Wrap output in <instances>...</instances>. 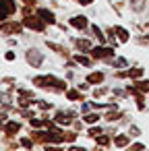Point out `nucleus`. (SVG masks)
<instances>
[{"label": "nucleus", "mask_w": 149, "mask_h": 151, "mask_svg": "<svg viewBox=\"0 0 149 151\" xmlns=\"http://www.w3.org/2000/svg\"><path fill=\"white\" fill-rule=\"evenodd\" d=\"M33 83L40 85V87H48V85H56L58 89H64V87H66L62 81H58V79H54V77H37V79H33Z\"/></svg>", "instance_id": "nucleus-1"}, {"label": "nucleus", "mask_w": 149, "mask_h": 151, "mask_svg": "<svg viewBox=\"0 0 149 151\" xmlns=\"http://www.w3.org/2000/svg\"><path fill=\"white\" fill-rule=\"evenodd\" d=\"M11 13H15V2L13 0H0V21Z\"/></svg>", "instance_id": "nucleus-2"}, {"label": "nucleus", "mask_w": 149, "mask_h": 151, "mask_svg": "<svg viewBox=\"0 0 149 151\" xmlns=\"http://www.w3.org/2000/svg\"><path fill=\"white\" fill-rule=\"evenodd\" d=\"M23 23H25L27 27H31V29H37V31H40V29H44V23H40L35 17H29V15L25 17V21H23Z\"/></svg>", "instance_id": "nucleus-3"}, {"label": "nucleus", "mask_w": 149, "mask_h": 151, "mask_svg": "<svg viewBox=\"0 0 149 151\" xmlns=\"http://www.w3.org/2000/svg\"><path fill=\"white\" fill-rule=\"evenodd\" d=\"M91 54L97 56V58H106V56H114V50L112 48H93Z\"/></svg>", "instance_id": "nucleus-4"}, {"label": "nucleus", "mask_w": 149, "mask_h": 151, "mask_svg": "<svg viewBox=\"0 0 149 151\" xmlns=\"http://www.w3.org/2000/svg\"><path fill=\"white\" fill-rule=\"evenodd\" d=\"M27 60H29V62H31L33 66H40L44 58H42V54H40V52H35V50H31V52L27 54Z\"/></svg>", "instance_id": "nucleus-5"}, {"label": "nucleus", "mask_w": 149, "mask_h": 151, "mask_svg": "<svg viewBox=\"0 0 149 151\" xmlns=\"http://www.w3.org/2000/svg\"><path fill=\"white\" fill-rule=\"evenodd\" d=\"M40 17H42V19L46 21V23H50V25H52V23H56L54 15H52L50 11H46V9H40Z\"/></svg>", "instance_id": "nucleus-6"}, {"label": "nucleus", "mask_w": 149, "mask_h": 151, "mask_svg": "<svg viewBox=\"0 0 149 151\" xmlns=\"http://www.w3.org/2000/svg\"><path fill=\"white\" fill-rule=\"evenodd\" d=\"M71 25H73V27L83 29V27H87V19H85V17H75V19L71 21Z\"/></svg>", "instance_id": "nucleus-7"}, {"label": "nucleus", "mask_w": 149, "mask_h": 151, "mask_svg": "<svg viewBox=\"0 0 149 151\" xmlns=\"http://www.w3.org/2000/svg\"><path fill=\"white\" fill-rule=\"evenodd\" d=\"M56 122H58V124H71V114L58 112V114H56Z\"/></svg>", "instance_id": "nucleus-8"}, {"label": "nucleus", "mask_w": 149, "mask_h": 151, "mask_svg": "<svg viewBox=\"0 0 149 151\" xmlns=\"http://www.w3.org/2000/svg\"><path fill=\"white\" fill-rule=\"evenodd\" d=\"M87 81H89V83H101V81H104V75H101V73H91V75L87 77Z\"/></svg>", "instance_id": "nucleus-9"}, {"label": "nucleus", "mask_w": 149, "mask_h": 151, "mask_svg": "<svg viewBox=\"0 0 149 151\" xmlns=\"http://www.w3.org/2000/svg\"><path fill=\"white\" fill-rule=\"evenodd\" d=\"M141 75H143V68H132V70L122 73V77H141Z\"/></svg>", "instance_id": "nucleus-10"}, {"label": "nucleus", "mask_w": 149, "mask_h": 151, "mask_svg": "<svg viewBox=\"0 0 149 151\" xmlns=\"http://www.w3.org/2000/svg\"><path fill=\"white\" fill-rule=\"evenodd\" d=\"M17 130H19V124L17 122H6V132L9 134H15Z\"/></svg>", "instance_id": "nucleus-11"}, {"label": "nucleus", "mask_w": 149, "mask_h": 151, "mask_svg": "<svg viewBox=\"0 0 149 151\" xmlns=\"http://www.w3.org/2000/svg\"><path fill=\"white\" fill-rule=\"evenodd\" d=\"M116 33H118V37H120V42H126V40H128V33H126V29H122V27H116Z\"/></svg>", "instance_id": "nucleus-12"}, {"label": "nucleus", "mask_w": 149, "mask_h": 151, "mask_svg": "<svg viewBox=\"0 0 149 151\" xmlns=\"http://www.w3.org/2000/svg\"><path fill=\"white\" fill-rule=\"evenodd\" d=\"M77 46H79L81 50H91V44H89L87 40H77Z\"/></svg>", "instance_id": "nucleus-13"}, {"label": "nucleus", "mask_w": 149, "mask_h": 151, "mask_svg": "<svg viewBox=\"0 0 149 151\" xmlns=\"http://www.w3.org/2000/svg\"><path fill=\"white\" fill-rule=\"evenodd\" d=\"M97 120H99L97 114H87V116H85V122H89V124H93V122H97Z\"/></svg>", "instance_id": "nucleus-14"}, {"label": "nucleus", "mask_w": 149, "mask_h": 151, "mask_svg": "<svg viewBox=\"0 0 149 151\" xmlns=\"http://www.w3.org/2000/svg\"><path fill=\"white\" fill-rule=\"evenodd\" d=\"M114 143H116V145H118V147H124V145H126V143H128V137H118V139H116V141H114Z\"/></svg>", "instance_id": "nucleus-15"}, {"label": "nucleus", "mask_w": 149, "mask_h": 151, "mask_svg": "<svg viewBox=\"0 0 149 151\" xmlns=\"http://www.w3.org/2000/svg\"><path fill=\"white\" fill-rule=\"evenodd\" d=\"M137 87H139L141 91H149V81H139Z\"/></svg>", "instance_id": "nucleus-16"}, {"label": "nucleus", "mask_w": 149, "mask_h": 151, "mask_svg": "<svg viewBox=\"0 0 149 151\" xmlns=\"http://www.w3.org/2000/svg\"><path fill=\"white\" fill-rule=\"evenodd\" d=\"M77 62H79V64H85V66H89V64H91V60H89V58H85V56H77Z\"/></svg>", "instance_id": "nucleus-17"}, {"label": "nucleus", "mask_w": 149, "mask_h": 151, "mask_svg": "<svg viewBox=\"0 0 149 151\" xmlns=\"http://www.w3.org/2000/svg\"><path fill=\"white\" fill-rule=\"evenodd\" d=\"M132 9L135 11H143V0H132Z\"/></svg>", "instance_id": "nucleus-18"}, {"label": "nucleus", "mask_w": 149, "mask_h": 151, "mask_svg": "<svg viewBox=\"0 0 149 151\" xmlns=\"http://www.w3.org/2000/svg\"><path fill=\"white\" fill-rule=\"evenodd\" d=\"M68 99H79V91H68Z\"/></svg>", "instance_id": "nucleus-19"}, {"label": "nucleus", "mask_w": 149, "mask_h": 151, "mask_svg": "<svg viewBox=\"0 0 149 151\" xmlns=\"http://www.w3.org/2000/svg\"><path fill=\"white\" fill-rule=\"evenodd\" d=\"M116 66H126V60H124V58H118V60H116Z\"/></svg>", "instance_id": "nucleus-20"}, {"label": "nucleus", "mask_w": 149, "mask_h": 151, "mask_svg": "<svg viewBox=\"0 0 149 151\" xmlns=\"http://www.w3.org/2000/svg\"><path fill=\"white\" fill-rule=\"evenodd\" d=\"M99 132H101V130H99V128H91V130H89V134H91V137H97V134H99Z\"/></svg>", "instance_id": "nucleus-21"}, {"label": "nucleus", "mask_w": 149, "mask_h": 151, "mask_svg": "<svg viewBox=\"0 0 149 151\" xmlns=\"http://www.w3.org/2000/svg\"><path fill=\"white\" fill-rule=\"evenodd\" d=\"M97 143H99V145H108V137H99Z\"/></svg>", "instance_id": "nucleus-22"}, {"label": "nucleus", "mask_w": 149, "mask_h": 151, "mask_svg": "<svg viewBox=\"0 0 149 151\" xmlns=\"http://www.w3.org/2000/svg\"><path fill=\"white\" fill-rule=\"evenodd\" d=\"M21 143H23V147H33V143H31V141H29V139H23V141H21Z\"/></svg>", "instance_id": "nucleus-23"}, {"label": "nucleus", "mask_w": 149, "mask_h": 151, "mask_svg": "<svg viewBox=\"0 0 149 151\" xmlns=\"http://www.w3.org/2000/svg\"><path fill=\"white\" fill-rule=\"evenodd\" d=\"M6 60H15V54L13 52H6Z\"/></svg>", "instance_id": "nucleus-24"}, {"label": "nucleus", "mask_w": 149, "mask_h": 151, "mask_svg": "<svg viewBox=\"0 0 149 151\" xmlns=\"http://www.w3.org/2000/svg\"><path fill=\"white\" fill-rule=\"evenodd\" d=\"M91 2V0H81V4H89Z\"/></svg>", "instance_id": "nucleus-25"}]
</instances>
